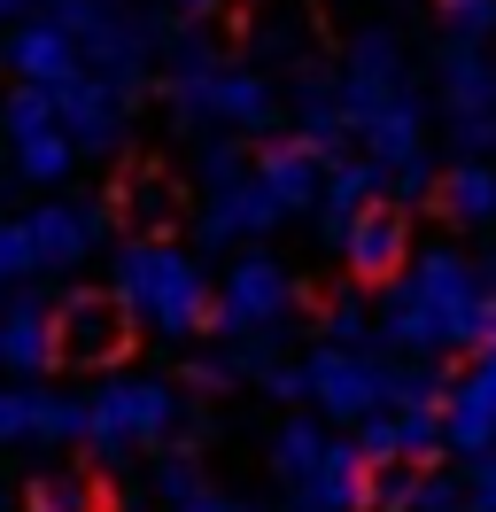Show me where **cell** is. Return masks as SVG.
I'll return each mask as SVG.
<instances>
[{
  "label": "cell",
  "instance_id": "31",
  "mask_svg": "<svg viewBox=\"0 0 496 512\" xmlns=\"http://www.w3.org/2000/svg\"><path fill=\"white\" fill-rule=\"evenodd\" d=\"M318 342H341V350H365V342H380L372 303H357V295H334V303L318 311Z\"/></svg>",
  "mask_w": 496,
  "mask_h": 512
},
{
  "label": "cell",
  "instance_id": "29",
  "mask_svg": "<svg viewBox=\"0 0 496 512\" xmlns=\"http://www.w3.org/2000/svg\"><path fill=\"white\" fill-rule=\"evenodd\" d=\"M101 497H93L86 474H70V466H47V474L24 481V512H93Z\"/></svg>",
  "mask_w": 496,
  "mask_h": 512
},
{
  "label": "cell",
  "instance_id": "44",
  "mask_svg": "<svg viewBox=\"0 0 496 512\" xmlns=\"http://www.w3.org/2000/svg\"><path fill=\"white\" fill-rule=\"evenodd\" d=\"M465 512H481V505H465Z\"/></svg>",
  "mask_w": 496,
  "mask_h": 512
},
{
  "label": "cell",
  "instance_id": "38",
  "mask_svg": "<svg viewBox=\"0 0 496 512\" xmlns=\"http://www.w3.org/2000/svg\"><path fill=\"white\" fill-rule=\"evenodd\" d=\"M179 512H264V505H248V497H233V489H202V497H194V505H179Z\"/></svg>",
  "mask_w": 496,
  "mask_h": 512
},
{
  "label": "cell",
  "instance_id": "32",
  "mask_svg": "<svg viewBox=\"0 0 496 512\" xmlns=\"http://www.w3.org/2000/svg\"><path fill=\"white\" fill-rule=\"evenodd\" d=\"M434 24H442V39H458V47H489L496 0H434Z\"/></svg>",
  "mask_w": 496,
  "mask_h": 512
},
{
  "label": "cell",
  "instance_id": "12",
  "mask_svg": "<svg viewBox=\"0 0 496 512\" xmlns=\"http://www.w3.org/2000/svg\"><path fill=\"white\" fill-rule=\"evenodd\" d=\"M55 117H62V132L78 140V156H93V163H109V156L132 148V94L109 86V78H93V70H78V78L55 86Z\"/></svg>",
  "mask_w": 496,
  "mask_h": 512
},
{
  "label": "cell",
  "instance_id": "25",
  "mask_svg": "<svg viewBox=\"0 0 496 512\" xmlns=\"http://www.w3.org/2000/svg\"><path fill=\"white\" fill-rule=\"evenodd\" d=\"M109 202H117V225H132V233H163V225L179 218V187H171L163 171H148V163L124 171V187L109 194Z\"/></svg>",
  "mask_w": 496,
  "mask_h": 512
},
{
  "label": "cell",
  "instance_id": "2",
  "mask_svg": "<svg viewBox=\"0 0 496 512\" xmlns=\"http://www.w3.org/2000/svg\"><path fill=\"white\" fill-rule=\"evenodd\" d=\"M341 109H349V140L380 163V179L427 156V101H419V70L396 24H357L341 47Z\"/></svg>",
  "mask_w": 496,
  "mask_h": 512
},
{
  "label": "cell",
  "instance_id": "34",
  "mask_svg": "<svg viewBox=\"0 0 496 512\" xmlns=\"http://www.w3.org/2000/svg\"><path fill=\"white\" fill-rule=\"evenodd\" d=\"M241 357L233 350H202V357H186V388H202V396H225V388H241Z\"/></svg>",
  "mask_w": 496,
  "mask_h": 512
},
{
  "label": "cell",
  "instance_id": "23",
  "mask_svg": "<svg viewBox=\"0 0 496 512\" xmlns=\"http://www.w3.org/2000/svg\"><path fill=\"white\" fill-rule=\"evenodd\" d=\"M287 117H295V132H303L310 148L341 156V140H349V109H341L334 70H303V78H295V94H287Z\"/></svg>",
  "mask_w": 496,
  "mask_h": 512
},
{
  "label": "cell",
  "instance_id": "20",
  "mask_svg": "<svg viewBox=\"0 0 496 512\" xmlns=\"http://www.w3.org/2000/svg\"><path fill=\"white\" fill-rule=\"evenodd\" d=\"M434 210L465 233H489L496 225V163L489 156H458L442 163V179H434Z\"/></svg>",
  "mask_w": 496,
  "mask_h": 512
},
{
  "label": "cell",
  "instance_id": "26",
  "mask_svg": "<svg viewBox=\"0 0 496 512\" xmlns=\"http://www.w3.org/2000/svg\"><path fill=\"white\" fill-rule=\"evenodd\" d=\"M148 481H155V497H163V512H179V505H194L202 489H210V466H202V450L194 443H163L155 450V466H148Z\"/></svg>",
  "mask_w": 496,
  "mask_h": 512
},
{
  "label": "cell",
  "instance_id": "30",
  "mask_svg": "<svg viewBox=\"0 0 496 512\" xmlns=\"http://www.w3.org/2000/svg\"><path fill=\"white\" fill-rule=\"evenodd\" d=\"M303 39H310L303 16H264V24L248 32V63H264V70H295V63H303Z\"/></svg>",
  "mask_w": 496,
  "mask_h": 512
},
{
  "label": "cell",
  "instance_id": "22",
  "mask_svg": "<svg viewBox=\"0 0 496 512\" xmlns=\"http://www.w3.org/2000/svg\"><path fill=\"white\" fill-rule=\"evenodd\" d=\"M326 163H334V156H326V148H310L303 132H295V140H272V148L256 156V179H264V187L287 202V218H295V210H310V202H318Z\"/></svg>",
  "mask_w": 496,
  "mask_h": 512
},
{
  "label": "cell",
  "instance_id": "42",
  "mask_svg": "<svg viewBox=\"0 0 496 512\" xmlns=\"http://www.w3.org/2000/svg\"><path fill=\"white\" fill-rule=\"evenodd\" d=\"M0 512H8V481H0Z\"/></svg>",
  "mask_w": 496,
  "mask_h": 512
},
{
  "label": "cell",
  "instance_id": "9",
  "mask_svg": "<svg viewBox=\"0 0 496 512\" xmlns=\"http://www.w3.org/2000/svg\"><path fill=\"white\" fill-rule=\"evenodd\" d=\"M303 404L326 412L334 427L388 412V342H365V350L318 342V350H303Z\"/></svg>",
  "mask_w": 496,
  "mask_h": 512
},
{
  "label": "cell",
  "instance_id": "43",
  "mask_svg": "<svg viewBox=\"0 0 496 512\" xmlns=\"http://www.w3.org/2000/svg\"><path fill=\"white\" fill-rule=\"evenodd\" d=\"M0 39H8V24H0Z\"/></svg>",
  "mask_w": 496,
  "mask_h": 512
},
{
  "label": "cell",
  "instance_id": "17",
  "mask_svg": "<svg viewBox=\"0 0 496 512\" xmlns=\"http://www.w3.org/2000/svg\"><path fill=\"white\" fill-rule=\"evenodd\" d=\"M0 63L16 70V78H31V86H62V78H78V70H86V55H78L70 24H55L47 8H31L24 24H8V39H0Z\"/></svg>",
  "mask_w": 496,
  "mask_h": 512
},
{
  "label": "cell",
  "instance_id": "45",
  "mask_svg": "<svg viewBox=\"0 0 496 512\" xmlns=\"http://www.w3.org/2000/svg\"><path fill=\"white\" fill-rule=\"evenodd\" d=\"M0 288H8V280H0Z\"/></svg>",
  "mask_w": 496,
  "mask_h": 512
},
{
  "label": "cell",
  "instance_id": "21",
  "mask_svg": "<svg viewBox=\"0 0 496 512\" xmlns=\"http://www.w3.org/2000/svg\"><path fill=\"white\" fill-rule=\"evenodd\" d=\"M380 187H388V179H380V163H326V179H318V202H310V210H318V249H334V233L349 218H357V210H365V202H380Z\"/></svg>",
  "mask_w": 496,
  "mask_h": 512
},
{
  "label": "cell",
  "instance_id": "1",
  "mask_svg": "<svg viewBox=\"0 0 496 512\" xmlns=\"http://www.w3.org/2000/svg\"><path fill=\"white\" fill-rule=\"evenodd\" d=\"M372 326H380L388 350H411V357L481 350L496 334V264L465 249H419L396 280H380Z\"/></svg>",
  "mask_w": 496,
  "mask_h": 512
},
{
  "label": "cell",
  "instance_id": "19",
  "mask_svg": "<svg viewBox=\"0 0 496 512\" xmlns=\"http://www.w3.org/2000/svg\"><path fill=\"white\" fill-rule=\"evenodd\" d=\"M442 435H450L458 458L496 450V365H473L465 381H450V396H442Z\"/></svg>",
  "mask_w": 496,
  "mask_h": 512
},
{
  "label": "cell",
  "instance_id": "3",
  "mask_svg": "<svg viewBox=\"0 0 496 512\" xmlns=\"http://www.w3.org/2000/svg\"><path fill=\"white\" fill-rule=\"evenodd\" d=\"M109 295L124 303L132 334H155V342H194L217 326V280L210 264L163 233H124L109 249Z\"/></svg>",
  "mask_w": 496,
  "mask_h": 512
},
{
  "label": "cell",
  "instance_id": "15",
  "mask_svg": "<svg viewBox=\"0 0 496 512\" xmlns=\"http://www.w3.org/2000/svg\"><path fill=\"white\" fill-rule=\"evenodd\" d=\"M55 326H62V357L70 365H117L124 342H132V319L109 288H70L55 303Z\"/></svg>",
  "mask_w": 496,
  "mask_h": 512
},
{
  "label": "cell",
  "instance_id": "40",
  "mask_svg": "<svg viewBox=\"0 0 496 512\" xmlns=\"http://www.w3.org/2000/svg\"><path fill=\"white\" fill-rule=\"evenodd\" d=\"M171 8H186V16H217L225 0H171Z\"/></svg>",
  "mask_w": 496,
  "mask_h": 512
},
{
  "label": "cell",
  "instance_id": "33",
  "mask_svg": "<svg viewBox=\"0 0 496 512\" xmlns=\"http://www.w3.org/2000/svg\"><path fill=\"white\" fill-rule=\"evenodd\" d=\"M372 505L380 512H419V466H411V458L372 466Z\"/></svg>",
  "mask_w": 496,
  "mask_h": 512
},
{
  "label": "cell",
  "instance_id": "5",
  "mask_svg": "<svg viewBox=\"0 0 496 512\" xmlns=\"http://www.w3.org/2000/svg\"><path fill=\"white\" fill-rule=\"evenodd\" d=\"M287 117V94H279V78L264 63H225L210 78H163V125L186 132V140H202V132H279Z\"/></svg>",
  "mask_w": 496,
  "mask_h": 512
},
{
  "label": "cell",
  "instance_id": "41",
  "mask_svg": "<svg viewBox=\"0 0 496 512\" xmlns=\"http://www.w3.org/2000/svg\"><path fill=\"white\" fill-rule=\"evenodd\" d=\"M481 365H496V334H489V342H481Z\"/></svg>",
  "mask_w": 496,
  "mask_h": 512
},
{
  "label": "cell",
  "instance_id": "18",
  "mask_svg": "<svg viewBox=\"0 0 496 512\" xmlns=\"http://www.w3.org/2000/svg\"><path fill=\"white\" fill-rule=\"evenodd\" d=\"M55 365H62L55 303H39V295H16V303L0 311V373H16V381H47Z\"/></svg>",
  "mask_w": 496,
  "mask_h": 512
},
{
  "label": "cell",
  "instance_id": "8",
  "mask_svg": "<svg viewBox=\"0 0 496 512\" xmlns=\"http://www.w3.org/2000/svg\"><path fill=\"white\" fill-rule=\"evenodd\" d=\"M295 311H303L295 272H287V264L256 241V249H241L233 264H225V280H217V326H210V334H225V342H248V334H287V326H295Z\"/></svg>",
  "mask_w": 496,
  "mask_h": 512
},
{
  "label": "cell",
  "instance_id": "39",
  "mask_svg": "<svg viewBox=\"0 0 496 512\" xmlns=\"http://www.w3.org/2000/svg\"><path fill=\"white\" fill-rule=\"evenodd\" d=\"M117 512H163L155 481H132V489H117Z\"/></svg>",
  "mask_w": 496,
  "mask_h": 512
},
{
  "label": "cell",
  "instance_id": "11",
  "mask_svg": "<svg viewBox=\"0 0 496 512\" xmlns=\"http://www.w3.org/2000/svg\"><path fill=\"white\" fill-rule=\"evenodd\" d=\"M31 225V256H39V272H55L70 280L78 264L109 249V233H117V202H93V194H47V202H31L24 210Z\"/></svg>",
  "mask_w": 496,
  "mask_h": 512
},
{
  "label": "cell",
  "instance_id": "37",
  "mask_svg": "<svg viewBox=\"0 0 496 512\" xmlns=\"http://www.w3.org/2000/svg\"><path fill=\"white\" fill-rule=\"evenodd\" d=\"M434 179H442V171L419 156V163H403V171H388V194H396L403 210H411V202H434Z\"/></svg>",
  "mask_w": 496,
  "mask_h": 512
},
{
  "label": "cell",
  "instance_id": "24",
  "mask_svg": "<svg viewBox=\"0 0 496 512\" xmlns=\"http://www.w3.org/2000/svg\"><path fill=\"white\" fill-rule=\"evenodd\" d=\"M326 450H334V419L326 412H295V419H279L272 435H264V466H272L279 489H295Z\"/></svg>",
  "mask_w": 496,
  "mask_h": 512
},
{
  "label": "cell",
  "instance_id": "16",
  "mask_svg": "<svg viewBox=\"0 0 496 512\" xmlns=\"http://www.w3.org/2000/svg\"><path fill=\"white\" fill-rule=\"evenodd\" d=\"M295 512H365L372 505V458L357 450V435H334V450L287 489Z\"/></svg>",
  "mask_w": 496,
  "mask_h": 512
},
{
  "label": "cell",
  "instance_id": "36",
  "mask_svg": "<svg viewBox=\"0 0 496 512\" xmlns=\"http://www.w3.org/2000/svg\"><path fill=\"white\" fill-rule=\"evenodd\" d=\"M465 505H473L465 474H419V512H465Z\"/></svg>",
  "mask_w": 496,
  "mask_h": 512
},
{
  "label": "cell",
  "instance_id": "7",
  "mask_svg": "<svg viewBox=\"0 0 496 512\" xmlns=\"http://www.w3.org/2000/svg\"><path fill=\"white\" fill-rule=\"evenodd\" d=\"M0 156H8V179H24V187L55 194L70 171H78V140L62 132L55 117V86H31V78H16L8 94H0Z\"/></svg>",
  "mask_w": 496,
  "mask_h": 512
},
{
  "label": "cell",
  "instance_id": "14",
  "mask_svg": "<svg viewBox=\"0 0 496 512\" xmlns=\"http://www.w3.org/2000/svg\"><path fill=\"white\" fill-rule=\"evenodd\" d=\"M279 218H287V202L248 171V179H233V187L202 194L194 241H202V249H256V241H272V233H279Z\"/></svg>",
  "mask_w": 496,
  "mask_h": 512
},
{
  "label": "cell",
  "instance_id": "13",
  "mask_svg": "<svg viewBox=\"0 0 496 512\" xmlns=\"http://www.w3.org/2000/svg\"><path fill=\"white\" fill-rule=\"evenodd\" d=\"M326 256H341V272L365 280V288L396 280L403 264H411V210H403V202H365V210L334 233Z\"/></svg>",
  "mask_w": 496,
  "mask_h": 512
},
{
  "label": "cell",
  "instance_id": "4",
  "mask_svg": "<svg viewBox=\"0 0 496 512\" xmlns=\"http://www.w3.org/2000/svg\"><path fill=\"white\" fill-rule=\"evenodd\" d=\"M86 396H93L86 450L101 458V466L148 458V450H163V443H179V435H186V396H179V381H163V373H132V365H117V373H101Z\"/></svg>",
  "mask_w": 496,
  "mask_h": 512
},
{
  "label": "cell",
  "instance_id": "10",
  "mask_svg": "<svg viewBox=\"0 0 496 512\" xmlns=\"http://www.w3.org/2000/svg\"><path fill=\"white\" fill-rule=\"evenodd\" d=\"M434 101H442V132L458 156H496V55L442 39L434 55Z\"/></svg>",
  "mask_w": 496,
  "mask_h": 512
},
{
  "label": "cell",
  "instance_id": "27",
  "mask_svg": "<svg viewBox=\"0 0 496 512\" xmlns=\"http://www.w3.org/2000/svg\"><path fill=\"white\" fill-rule=\"evenodd\" d=\"M256 171V156L241 148V132H202L194 140V187L217 194V187H233V179H248Z\"/></svg>",
  "mask_w": 496,
  "mask_h": 512
},
{
  "label": "cell",
  "instance_id": "35",
  "mask_svg": "<svg viewBox=\"0 0 496 512\" xmlns=\"http://www.w3.org/2000/svg\"><path fill=\"white\" fill-rule=\"evenodd\" d=\"M357 450H365L372 466H396V458H403V427H396V412L357 419Z\"/></svg>",
  "mask_w": 496,
  "mask_h": 512
},
{
  "label": "cell",
  "instance_id": "6",
  "mask_svg": "<svg viewBox=\"0 0 496 512\" xmlns=\"http://www.w3.org/2000/svg\"><path fill=\"white\" fill-rule=\"evenodd\" d=\"M55 24H70V39H78V55H86L93 78H109V86H124V94H140L155 78V63H163V24H155L140 0H39Z\"/></svg>",
  "mask_w": 496,
  "mask_h": 512
},
{
  "label": "cell",
  "instance_id": "28",
  "mask_svg": "<svg viewBox=\"0 0 496 512\" xmlns=\"http://www.w3.org/2000/svg\"><path fill=\"white\" fill-rule=\"evenodd\" d=\"M210 70H225V47H217V32L194 16V24H179V32L163 39V78H210Z\"/></svg>",
  "mask_w": 496,
  "mask_h": 512
}]
</instances>
